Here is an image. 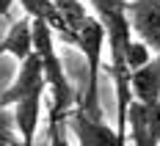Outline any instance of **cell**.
I'll list each match as a JSON object with an SVG mask.
<instances>
[{
	"label": "cell",
	"mask_w": 160,
	"mask_h": 146,
	"mask_svg": "<svg viewBox=\"0 0 160 146\" xmlns=\"http://www.w3.org/2000/svg\"><path fill=\"white\" fill-rule=\"evenodd\" d=\"M130 88L132 97L141 102H152L160 97V52H155L144 66L130 69Z\"/></svg>",
	"instance_id": "cell-7"
},
{
	"label": "cell",
	"mask_w": 160,
	"mask_h": 146,
	"mask_svg": "<svg viewBox=\"0 0 160 146\" xmlns=\"http://www.w3.org/2000/svg\"><path fill=\"white\" fill-rule=\"evenodd\" d=\"M8 8H11V0H0V17L8 14Z\"/></svg>",
	"instance_id": "cell-15"
},
{
	"label": "cell",
	"mask_w": 160,
	"mask_h": 146,
	"mask_svg": "<svg viewBox=\"0 0 160 146\" xmlns=\"http://www.w3.org/2000/svg\"><path fill=\"white\" fill-rule=\"evenodd\" d=\"M3 52H8L17 61L28 58L33 52V19L28 14L22 17V19H17L14 25L8 28V33L0 39V55Z\"/></svg>",
	"instance_id": "cell-8"
},
{
	"label": "cell",
	"mask_w": 160,
	"mask_h": 146,
	"mask_svg": "<svg viewBox=\"0 0 160 146\" xmlns=\"http://www.w3.org/2000/svg\"><path fill=\"white\" fill-rule=\"evenodd\" d=\"M146 124H149V141L152 146L160 144V97L146 102Z\"/></svg>",
	"instance_id": "cell-14"
},
{
	"label": "cell",
	"mask_w": 160,
	"mask_h": 146,
	"mask_svg": "<svg viewBox=\"0 0 160 146\" xmlns=\"http://www.w3.org/2000/svg\"><path fill=\"white\" fill-rule=\"evenodd\" d=\"M55 6H58V11L61 17L66 19V25L75 31L78 25H83V19L88 17V8L80 3V0H55Z\"/></svg>",
	"instance_id": "cell-12"
},
{
	"label": "cell",
	"mask_w": 160,
	"mask_h": 146,
	"mask_svg": "<svg viewBox=\"0 0 160 146\" xmlns=\"http://www.w3.org/2000/svg\"><path fill=\"white\" fill-rule=\"evenodd\" d=\"M19 6H22V11H25L28 17L47 19L50 25H52V31H55V36H58V39H61L64 33L72 31V28L66 25V19L61 17L58 6H55V0H19Z\"/></svg>",
	"instance_id": "cell-10"
},
{
	"label": "cell",
	"mask_w": 160,
	"mask_h": 146,
	"mask_svg": "<svg viewBox=\"0 0 160 146\" xmlns=\"http://www.w3.org/2000/svg\"><path fill=\"white\" fill-rule=\"evenodd\" d=\"M127 141L135 146H152L149 141V124H146V102L132 97L127 108Z\"/></svg>",
	"instance_id": "cell-11"
},
{
	"label": "cell",
	"mask_w": 160,
	"mask_h": 146,
	"mask_svg": "<svg viewBox=\"0 0 160 146\" xmlns=\"http://www.w3.org/2000/svg\"><path fill=\"white\" fill-rule=\"evenodd\" d=\"M42 99L44 97H25L11 105V113H14V127L22 138V144H33V135L39 127V119H42Z\"/></svg>",
	"instance_id": "cell-9"
},
{
	"label": "cell",
	"mask_w": 160,
	"mask_h": 146,
	"mask_svg": "<svg viewBox=\"0 0 160 146\" xmlns=\"http://www.w3.org/2000/svg\"><path fill=\"white\" fill-rule=\"evenodd\" d=\"M69 119H72V127H75V135H78V144L91 146V144H124L119 130L108 127L102 119L86 113L80 105H75L69 110Z\"/></svg>",
	"instance_id": "cell-6"
},
{
	"label": "cell",
	"mask_w": 160,
	"mask_h": 146,
	"mask_svg": "<svg viewBox=\"0 0 160 146\" xmlns=\"http://www.w3.org/2000/svg\"><path fill=\"white\" fill-rule=\"evenodd\" d=\"M50 88L47 75H44V64H42V55L33 50L28 58L19 61V72H17L14 83L0 94V108H11L14 102L25 97H44V91Z\"/></svg>",
	"instance_id": "cell-4"
},
{
	"label": "cell",
	"mask_w": 160,
	"mask_h": 146,
	"mask_svg": "<svg viewBox=\"0 0 160 146\" xmlns=\"http://www.w3.org/2000/svg\"><path fill=\"white\" fill-rule=\"evenodd\" d=\"M94 14L102 19L105 33H108V47H111V77L130 75L127 66V44L132 41V25L127 14V0H91Z\"/></svg>",
	"instance_id": "cell-3"
},
{
	"label": "cell",
	"mask_w": 160,
	"mask_h": 146,
	"mask_svg": "<svg viewBox=\"0 0 160 146\" xmlns=\"http://www.w3.org/2000/svg\"><path fill=\"white\" fill-rule=\"evenodd\" d=\"M33 19V50L42 55V64H44V75H47L50 91H52V110H50V124L55 130V124H61L69 110L75 108V91L64 75V66H61V58L55 52V31L47 19H39V17H31Z\"/></svg>",
	"instance_id": "cell-1"
},
{
	"label": "cell",
	"mask_w": 160,
	"mask_h": 146,
	"mask_svg": "<svg viewBox=\"0 0 160 146\" xmlns=\"http://www.w3.org/2000/svg\"><path fill=\"white\" fill-rule=\"evenodd\" d=\"M105 44H108V33H105L102 19L97 14H88L83 19V25L75 28V47L86 55V64H88V83H86V97L80 102V108L97 119H102V110H99V61H102Z\"/></svg>",
	"instance_id": "cell-2"
},
{
	"label": "cell",
	"mask_w": 160,
	"mask_h": 146,
	"mask_svg": "<svg viewBox=\"0 0 160 146\" xmlns=\"http://www.w3.org/2000/svg\"><path fill=\"white\" fill-rule=\"evenodd\" d=\"M132 33L160 52V0H127Z\"/></svg>",
	"instance_id": "cell-5"
},
{
	"label": "cell",
	"mask_w": 160,
	"mask_h": 146,
	"mask_svg": "<svg viewBox=\"0 0 160 146\" xmlns=\"http://www.w3.org/2000/svg\"><path fill=\"white\" fill-rule=\"evenodd\" d=\"M155 55V50L146 44L144 39H138V36H132V41L127 44V66L130 69H138V66H144L149 58Z\"/></svg>",
	"instance_id": "cell-13"
}]
</instances>
